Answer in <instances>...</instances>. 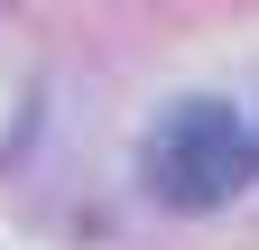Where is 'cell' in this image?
I'll use <instances>...</instances> for the list:
<instances>
[{
  "instance_id": "obj_1",
  "label": "cell",
  "mask_w": 259,
  "mask_h": 250,
  "mask_svg": "<svg viewBox=\"0 0 259 250\" xmlns=\"http://www.w3.org/2000/svg\"><path fill=\"white\" fill-rule=\"evenodd\" d=\"M250 176H259V139L213 93L167 102L157 130L139 139V185H148V204H167V213H222Z\"/></svg>"
}]
</instances>
